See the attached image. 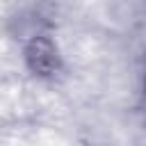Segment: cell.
Segmentation results:
<instances>
[{
    "label": "cell",
    "instance_id": "1",
    "mask_svg": "<svg viewBox=\"0 0 146 146\" xmlns=\"http://www.w3.org/2000/svg\"><path fill=\"white\" fill-rule=\"evenodd\" d=\"M25 62L36 75H52L59 68V52L48 36H34L25 48Z\"/></svg>",
    "mask_w": 146,
    "mask_h": 146
}]
</instances>
